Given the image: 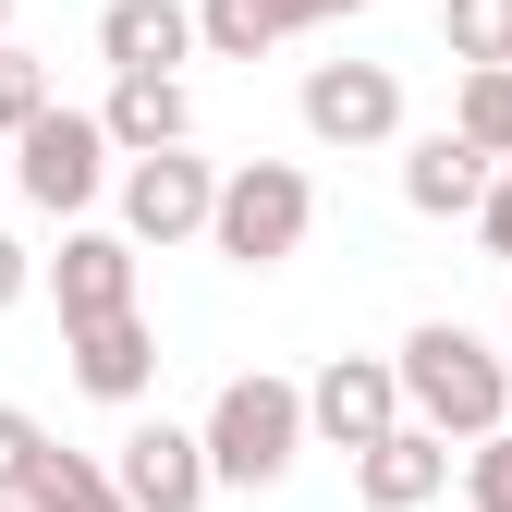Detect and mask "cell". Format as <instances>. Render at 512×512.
Instances as JSON below:
<instances>
[{
	"label": "cell",
	"mask_w": 512,
	"mask_h": 512,
	"mask_svg": "<svg viewBox=\"0 0 512 512\" xmlns=\"http://www.w3.org/2000/svg\"><path fill=\"white\" fill-rule=\"evenodd\" d=\"M0 512H37V500H0Z\"/></svg>",
	"instance_id": "obj_27"
},
{
	"label": "cell",
	"mask_w": 512,
	"mask_h": 512,
	"mask_svg": "<svg viewBox=\"0 0 512 512\" xmlns=\"http://www.w3.org/2000/svg\"><path fill=\"white\" fill-rule=\"evenodd\" d=\"M476 244H488V256H512V183H488V196H476Z\"/></svg>",
	"instance_id": "obj_23"
},
{
	"label": "cell",
	"mask_w": 512,
	"mask_h": 512,
	"mask_svg": "<svg viewBox=\"0 0 512 512\" xmlns=\"http://www.w3.org/2000/svg\"><path fill=\"white\" fill-rule=\"evenodd\" d=\"M464 512H512V427L464 439Z\"/></svg>",
	"instance_id": "obj_19"
},
{
	"label": "cell",
	"mask_w": 512,
	"mask_h": 512,
	"mask_svg": "<svg viewBox=\"0 0 512 512\" xmlns=\"http://www.w3.org/2000/svg\"><path fill=\"white\" fill-rule=\"evenodd\" d=\"M37 281H49V269H37V256H25V232H0V317H13V305H25Z\"/></svg>",
	"instance_id": "obj_22"
},
{
	"label": "cell",
	"mask_w": 512,
	"mask_h": 512,
	"mask_svg": "<svg viewBox=\"0 0 512 512\" xmlns=\"http://www.w3.org/2000/svg\"><path fill=\"white\" fill-rule=\"evenodd\" d=\"M208 220H220V171L196 147L122 159V232H135V244H208Z\"/></svg>",
	"instance_id": "obj_5"
},
{
	"label": "cell",
	"mask_w": 512,
	"mask_h": 512,
	"mask_svg": "<svg viewBox=\"0 0 512 512\" xmlns=\"http://www.w3.org/2000/svg\"><path fill=\"white\" fill-rule=\"evenodd\" d=\"M110 476H122L135 512H208V488H220L208 427H171V415H135V427H122L110 439Z\"/></svg>",
	"instance_id": "obj_6"
},
{
	"label": "cell",
	"mask_w": 512,
	"mask_h": 512,
	"mask_svg": "<svg viewBox=\"0 0 512 512\" xmlns=\"http://www.w3.org/2000/svg\"><path fill=\"white\" fill-rule=\"evenodd\" d=\"M196 427H208V464H220V488H281V476H293V452L317 439V415H305V378H281V366H244V378H220V403H208Z\"/></svg>",
	"instance_id": "obj_2"
},
{
	"label": "cell",
	"mask_w": 512,
	"mask_h": 512,
	"mask_svg": "<svg viewBox=\"0 0 512 512\" xmlns=\"http://www.w3.org/2000/svg\"><path fill=\"white\" fill-rule=\"evenodd\" d=\"M452 61H512V0H439Z\"/></svg>",
	"instance_id": "obj_18"
},
{
	"label": "cell",
	"mask_w": 512,
	"mask_h": 512,
	"mask_svg": "<svg viewBox=\"0 0 512 512\" xmlns=\"http://www.w3.org/2000/svg\"><path fill=\"white\" fill-rule=\"evenodd\" d=\"M61 354H74V391H86V403H147V391H159V330H147V305L61 330Z\"/></svg>",
	"instance_id": "obj_11"
},
{
	"label": "cell",
	"mask_w": 512,
	"mask_h": 512,
	"mask_svg": "<svg viewBox=\"0 0 512 512\" xmlns=\"http://www.w3.org/2000/svg\"><path fill=\"white\" fill-rule=\"evenodd\" d=\"M98 122L122 135V159H147V147H196V98H183V74H110Z\"/></svg>",
	"instance_id": "obj_14"
},
{
	"label": "cell",
	"mask_w": 512,
	"mask_h": 512,
	"mask_svg": "<svg viewBox=\"0 0 512 512\" xmlns=\"http://www.w3.org/2000/svg\"><path fill=\"white\" fill-rule=\"evenodd\" d=\"M135 232H86V220H61V256H49V305H61V330H86V317H122L135 305Z\"/></svg>",
	"instance_id": "obj_10"
},
{
	"label": "cell",
	"mask_w": 512,
	"mask_h": 512,
	"mask_svg": "<svg viewBox=\"0 0 512 512\" xmlns=\"http://www.w3.org/2000/svg\"><path fill=\"white\" fill-rule=\"evenodd\" d=\"M110 159H122V135H110V122L49 98L25 135H13V196H25L37 220H86V208L110 196Z\"/></svg>",
	"instance_id": "obj_3"
},
{
	"label": "cell",
	"mask_w": 512,
	"mask_h": 512,
	"mask_svg": "<svg viewBox=\"0 0 512 512\" xmlns=\"http://www.w3.org/2000/svg\"><path fill=\"white\" fill-rule=\"evenodd\" d=\"M305 232H317V183H305V159H244V171H220V220H208V244L232 256V269H281V256H305Z\"/></svg>",
	"instance_id": "obj_4"
},
{
	"label": "cell",
	"mask_w": 512,
	"mask_h": 512,
	"mask_svg": "<svg viewBox=\"0 0 512 512\" xmlns=\"http://www.w3.org/2000/svg\"><path fill=\"white\" fill-rule=\"evenodd\" d=\"M37 452H49V427H37L25 403H0V500H25V476H37Z\"/></svg>",
	"instance_id": "obj_20"
},
{
	"label": "cell",
	"mask_w": 512,
	"mask_h": 512,
	"mask_svg": "<svg viewBox=\"0 0 512 512\" xmlns=\"http://www.w3.org/2000/svg\"><path fill=\"white\" fill-rule=\"evenodd\" d=\"M330 13H366V0H305V25H330Z\"/></svg>",
	"instance_id": "obj_24"
},
{
	"label": "cell",
	"mask_w": 512,
	"mask_h": 512,
	"mask_svg": "<svg viewBox=\"0 0 512 512\" xmlns=\"http://www.w3.org/2000/svg\"><path fill=\"white\" fill-rule=\"evenodd\" d=\"M0 183H13V135H0Z\"/></svg>",
	"instance_id": "obj_26"
},
{
	"label": "cell",
	"mask_w": 512,
	"mask_h": 512,
	"mask_svg": "<svg viewBox=\"0 0 512 512\" xmlns=\"http://www.w3.org/2000/svg\"><path fill=\"white\" fill-rule=\"evenodd\" d=\"M488 183H500V159L464 135V122H439V135L403 147V208H415V220H476Z\"/></svg>",
	"instance_id": "obj_12"
},
{
	"label": "cell",
	"mask_w": 512,
	"mask_h": 512,
	"mask_svg": "<svg viewBox=\"0 0 512 512\" xmlns=\"http://www.w3.org/2000/svg\"><path fill=\"white\" fill-rule=\"evenodd\" d=\"M452 464H464V439H439L427 415H403L391 439L354 452V500H366V512H427L439 488H452Z\"/></svg>",
	"instance_id": "obj_9"
},
{
	"label": "cell",
	"mask_w": 512,
	"mask_h": 512,
	"mask_svg": "<svg viewBox=\"0 0 512 512\" xmlns=\"http://www.w3.org/2000/svg\"><path fill=\"white\" fill-rule=\"evenodd\" d=\"M37 110H49V74H37L25 49H0V135H25Z\"/></svg>",
	"instance_id": "obj_21"
},
{
	"label": "cell",
	"mask_w": 512,
	"mask_h": 512,
	"mask_svg": "<svg viewBox=\"0 0 512 512\" xmlns=\"http://www.w3.org/2000/svg\"><path fill=\"white\" fill-rule=\"evenodd\" d=\"M305 135L317 147H391L403 135V74L391 61H317L305 74Z\"/></svg>",
	"instance_id": "obj_8"
},
{
	"label": "cell",
	"mask_w": 512,
	"mask_h": 512,
	"mask_svg": "<svg viewBox=\"0 0 512 512\" xmlns=\"http://www.w3.org/2000/svg\"><path fill=\"white\" fill-rule=\"evenodd\" d=\"M452 122L488 147V159H512V61H464V86H452Z\"/></svg>",
	"instance_id": "obj_17"
},
{
	"label": "cell",
	"mask_w": 512,
	"mask_h": 512,
	"mask_svg": "<svg viewBox=\"0 0 512 512\" xmlns=\"http://www.w3.org/2000/svg\"><path fill=\"white\" fill-rule=\"evenodd\" d=\"M0 49H13V0H0Z\"/></svg>",
	"instance_id": "obj_25"
},
{
	"label": "cell",
	"mask_w": 512,
	"mask_h": 512,
	"mask_svg": "<svg viewBox=\"0 0 512 512\" xmlns=\"http://www.w3.org/2000/svg\"><path fill=\"white\" fill-rule=\"evenodd\" d=\"M208 37H196V0H110L98 13V61L110 74H183Z\"/></svg>",
	"instance_id": "obj_13"
},
{
	"label": "cell",
	"mask_w": 512,
	"mask_h": 512,
	"mask_svg": "<svg viewBox=\"0 0 512 512\" xmlns=\"http://www.w3.org/2000/svg\"><path fill=\"white\" fill-rule=\"evenodd\" d=\"M305 415H317V439L330 452H366V439H391L415 403H403V354H330L305 378Z\"/></svg>",
	"instance_id": "obj_7"
},
{
	"label": "cell",
	"mask_w": 512,
	"mask_h": 512,
	"mask_svg": "<svg viewBox=\"0 0 512 512\" xmlns=\"http://www.w3.org/2000/svg\"><path fill=\"white\" fill-rule=\"evenodd\" d=\"M293 25H305V0H196V37H208V61H269Z\"/></svg>",
	"instance_id": "obj_15"
},
{
	"label": "cell",
	"mask_w": 512,
	"mask_h": 512,
	"mask_svg": "<svg viewBox=\"0 0 512 512\" xmlns=\"http://www.w3.org/2000/svg\"><path fill=\"white\" fill-rule=\"evenodd\" d=\"M403 403L439 439H488V427H512V366L488 354V330H464V317H415L403 330Z\"/></svg>",
	"instance_id": "obj_1"
},
{
	"label": "cell",
	"mask_w": 512,
	"mask_h": 512,
	"mask_svg": "<svg viewBox=\"0 0 512 512\" xmlns=\"http://www.w3.org/2000/svg\"><path fill=\"white\" fill-rule=\"evenodd\" d=\"M25 500H37V512H135V500H122V476H110V452H61V439L37 452Z\"/></svg>",
	"instance_id": "obj_16"
}]
</instances>
